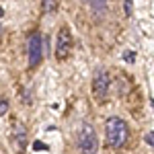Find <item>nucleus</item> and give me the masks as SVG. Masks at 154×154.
<instances>
[{
	"label": "nucleus",
	"instance_id": "1",
	"mask_svg": "<svg viewBox=\"0 0 154 154\" xmlns=\"http://www.w3.org/2000/svg\"><path fill=\"white\" fill-rule=\"evenodd\" d=\"M130 138V125L123 117L111 115L105 121V140L111 150H121Z\"/></svg>",
	"mask_w": 154,
	"mask_h": 154
},
{
	"label": "nucleus",
	"instance_id": "2",
	"mask_svg": "<svg viewBox=\"0 0 154 154\" xmlns=\"http://www.w3.org/2000/svg\"><path fill=\"white\" fill-rule=\"evenodd\" d=\"M76 150L78 154H99V136L91 121H82L76 131Z\"/></svg>",
	"mask_w": 154,
	"mask_h": 154
},
{
	"label": "nucleus",
	"instance_id": "3",
	"mask_svg": "<svg viewBox=\"0 0 154 154\" xmlns=\"http://www.w3.org/2000/svg\"><path fill=\"white\" fill-rule=\"evenodd\" d=\"M111 74L105 66H99L93 72V80H91V88H93V95H95L97 103H107L109 93H111Z\"/></svg>",
	"mask_w": 154,
	"mask_h": 154
},
{
	"label": "nucleus",
	"instance_id": "4",
	"mask_svg": "<svg viewBox=\"0 0 154 154\" xmlns=\"http://www.w3.org/2000/svg\"><path fill=\"white\" fill-rule=\"evenodd\" d=\"M43 35L39 31H31L27 35V62L29 70H35L43 60Z\"/></svg>",
	"mask_w": 154,
	"mask_h": 154
},
{
	"label": "nucleus",
	"instance_id": "5",
	"mask_svg": "<svg viewBox=\"0 0 154 154\" xmlns=\"http://www.w3.org/2000/svg\"><path fill=\"white\" fill-rule=\"evenodd\" d=\"M74 39H72V31L68 25H62L56 33V58L58 60H66L72 51Z\"/></svg>",
	"mask_w": 154,
	"mask_h": 154
},
{
	"label": "nucleus",
	"instance_id": "6",
	"mask_svg": "<svg viewBox=\"0 0 154 154\" xmlns=\"http://www.w3.org/2000/svg\"><path fill=\"white\" fill-rule=\"evenodd\" d=\"M11 144L17 154H23L29 144V130L23 121H14L11 128Z\"/></svg>",
	"mask_w": 154,
	"mask_h": 154
},
{
	"label": "nucleus",
	"instance_id": "7",
	"mask_svg": "<svg viewBox=\"0 0 154 154\" xmlns=\"http://www.w3.org/2000/svg\"><path fill=\"white\" fill-rule=\"evenodd\" d=\"M86 6H88V11H91V14H93L95 21H101L107 14V11H109V4H107V2H101V0H93V2H88Z\"/></svg>",
	"mask_w": 154,
	"mask_h": 154
},
{
	"label": "nucleus",
	"instance_id": "8",
	"mask_svg": "<svg viewBox=\"0 0 154 154\" xmlns=\"http://www.w3.org/2000/svg\"><path fill=\"white\" fill-rule=\"evenodd\" d=\"M8 109H11V101L6 97H0V117H4L8 113Z\"/></svg>",
	"mask_w": 154,
	"mask_h": 154
},
{
	"label": "nucleus",
	"instance_id": "9",
	"mask_svg": "<svg viewBox=\"0 0 154 154\" xmlns=\"http://www.w3.org/2000/svg\"><path fill=\"white\" fill-rule=\"evenodd\" d=\"M41 8H43V12H54V11H58V2L43 0V2H41Z\"/></svg>",
	"mask_w": 154,
	"mask_h": 154
},
{
	"label": "nucleus",
	"instance_id": "10",
	"mask_svg": "<svg viewBox=\"0 0 154 154\" xmlns=\"http://www.w3.org/2000/svg\"><path fill=\"white\" fill-rule=\"evenodd\" d=\"M144 140H146V144H148V146H152V150H154V130L148 131V134L144 136Z\"/></svg>",
	"mask_w": 154,
	"mask_h": 154
},
{
	"label": "nucleus",
	"instance_id": "11",
	"mask_svg": "<svg viewBox=\"0 0 154 154\" xmlns=\"http://www.w3.org/2000/svg\"><path fill=\"white\" fill-rule=\"evenodd\" d=\"M123 60H125V62H134V60H136V56H134V51H131V49H128V51H125V54H123Z\"/></svg>",
	"mask_w": 154,
	"mask_h": 154
},
{
	"label": "nucleus",
	"instance_id": "12",
	"mask_svg": "<svg viewBox=\"0 0 154 154\" xmlns=\"http://www.w3.org/2000/svg\"><path fill=\"white\" fill-rule=\"evenodd\" d=\"M123 11H125L128 17H131V2H130V0H125V2H123Z\"/></svg>",
	"mask_w": 154,
	"mask_h": 154
},
{
	"label": "nucleus",
	"instance_id": "13",
	"mask_svg": "<svg viewBox=\"0 0 154 154\" xmlns=\"http://www.w3.org/2000/svg\"><path fill=\"white\" fill-rule=\"evenodd\" d=\"M0 17H4V8L2 6H0Z\"/></svg>",
	"mask_w": 154,
	"mask_h": 154
},
{
	"label": "nucleus",
	"instance_id": "14",
	"mask_svg": "<svg viewBox=\"0 0 154 154\" xmlns=\"http://www.w3.org/2000/svg\"><path fill=\"white\" fill-rule=\"evenodd\" d=\"M0 35H2V25H0Z\"/></svg>",
	"mask_w": 154,
	"mask_h": 154
}]
</instances>
